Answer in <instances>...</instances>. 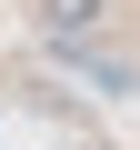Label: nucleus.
I'll use <instances>...</instances> for the list:
<instances>
[{
  "instance_id": "1",
  "label": "nucleus",
  "mask_w": 140,
  "mask_h": 150,
  "mask_svg": "<svg viewBox=\"0 0 140 150\" xmlns=\"http://www.w3.org/2000/svg\"><path fill=\"white\" fill-rule=\"evenodd\" d=\"M40 30L50 40H100L110 30V0H40Z\"/></svg>"
},
{
  "instance_id": "2",
  "label": "nucleus",
  "mask_w": 140,
  "mask_h": 150,
  "mask_svg": "<svg viewBox=\"0 0 140 150\" xmlns=\"http://www.w3.org/2000/svg\"><path fill=\"white\" fill-rule=\"evenodd\" d=\"M70 150H110V140H70Z\"/></svg>"
}]
</instances>
